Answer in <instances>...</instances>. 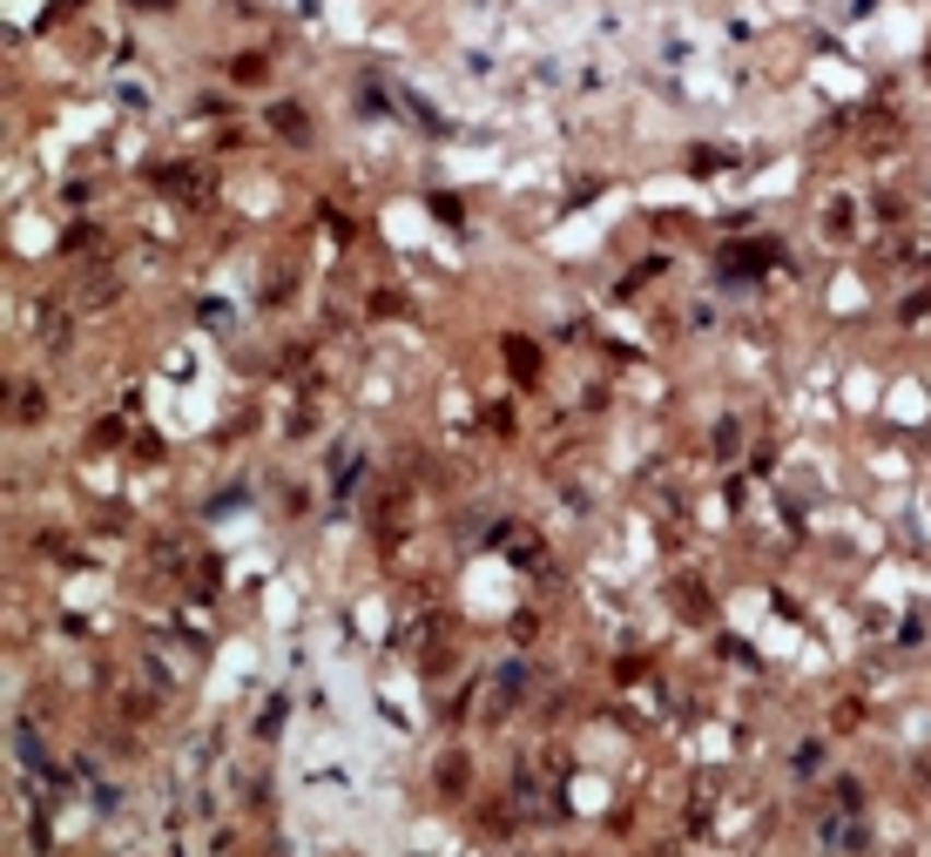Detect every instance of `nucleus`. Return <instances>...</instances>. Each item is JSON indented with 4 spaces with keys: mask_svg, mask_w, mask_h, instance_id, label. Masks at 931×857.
Instances as JSON below:
<instances>
[{
    "mask_svg": "<svg viewBox=\"0 0 931 857\" xmlns=\"http://www.w3.org/2000/svg\"><path fill=\"white\" fill-rule=\"evenodd\" d=\"M270 129H278L284 142H310V122H304V108H291V102H284V108H270Z\"/></svg>",
    "mask_w": 931,
    "mask_h": 857,
    "instance_id": "obj_1",
    "label": "nucleus"
},
{
    "mask_svg": "<svg viewBox=\"0 0 931 857\" xmlns=\"http://www.w3.org/2000/svg\"><path fill=\"white\" fill-rule=\"evenodd\" d=\"M42 412H48V399H42V385H21V399H14V419H21V425H34V419H42Z\"/></svg>",
    "mask_w": 931,
    "mask_h": 857,
    "instance_id": "obj_2",
    "label": "nucleus"
},
{
    "mask_svg": "<svg viewBox=\"0 0 931 857\" xmlns=\"http://www.w3.org/2000/svg\"><path fill=\"white\" fill-rule=\"evenodd\" d=\"M42 344H55V352L68 344V318H61V310H42Z\"/></svg>",
    "mask_w": 931,
    "mask_h": 857,
    "instance_id": "obj_3",
    "label": "nucleus"
},
{
    "mask_svg": "<svg viewBox=\"0 0 931 857\" xmlns=\"http://www.w3.org/2000/svg\"><path fill=\"white\" fill-rule=\"evenodd\" d=\"M507 365H514L520 378H533V372H540V359L527 352V344H520V338H507Z\"/></svg>",
    "mask_w": 931,
    "mask_h": 857,
    "instance_id": "obj_4",
    "label": "nucleus"
},
{
    "mask_svg": "<svg viewBox=\"0 0 931 857\" xmlns=\"http://www.w3.org/2000/svg\"><path fill=\"white\" fill-rule=\"evenodd\" d=\"M830 237H850V203H830Z\"/></svg>",
    "mask_w": 931,
    "mask_h": 857,
    "instance_id": "obj_5",
    "label": "nucleus"
}]
</instances>
